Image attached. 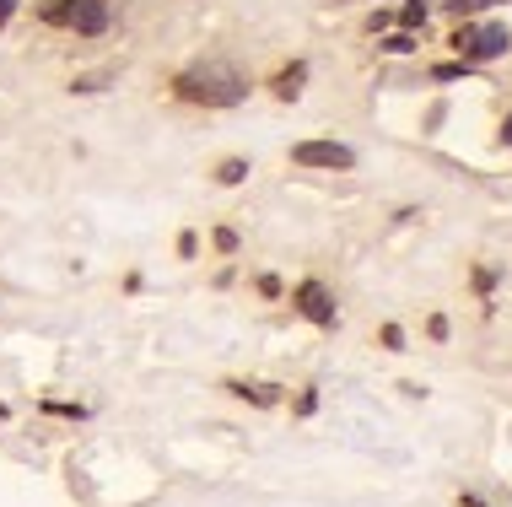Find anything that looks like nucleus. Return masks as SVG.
I'll return each instance as SVG.
<instances>
[{
	"label": "nucleus",
	"instance_id": "8",
	"mask_svg": "<svg viewBox=\"0 0 512 507\" xmlns=\"http://www.w3.org/2000/svg\"><path fill=\"white\" fill-rule=\"evenodd\" d=\"M71 11H76V0H49V6H44V22H71Z\"/></svg>",
	"mask_w": 512,
	"mask_h": 507
},
{
	"label": "nucleus",
	"instance_id": "9",
	"mask_svg": "<svg viewBox=\"0 0 512 507\" xmlns=\"http://www.w3.org/2000/svg\"><path fill=\"white\" fill-rule=\"evenodd\" d=\"M399 22H405V27H421V22H426V0H410V6L399 11Z\"/></svg>",
	"mask_w": 512,
	"mask_h": 507
},
{
	"label": "nucleus",
	"instance_id": "11",
	"mask_svg": "<svg viewBox=\"0 0 512 507\" xmlns=\"http://www.w3.org/2000/svg\"><path fill=\"white\" fill-rule=\"evenodd\" d=\"M216 249H221V254H232V249H238V232L221 227V232H216Z\"/></svg>",
	"mask_w": 512,
	"mask_h": 507
},
{
	"label": "nucleus",
	"instance_id": "12",
	"mask_svg": "<svg viewBox=\"0 0 512 507\" xmlns=\"http://www.w3.org/2000/svg\"><path fill=\"white\" fill-rule=\"evenodd\" d=\"M383 49H389V54H410V33H394V38H383Z\"/></svg>",
	"mask_w": 512,
	"mask_h": 507
},
{
	"label": "nucleus",
	"instance_id": "14",
	"mask_svg": "<svg viewBox=\"0 0 512 507\" xmlns=\"http://www.w3.org/2000/svg\"><path fill=\"white\" fill-rule=\"evenodd\" d=\"M502 141L512 146V114H507V125H502Z\"/></svg>",
	"mask_w": 512,
	"mask_h": 507
},
{
	"label": "nucleus",
	"instance_id": "3",
	"mask_svg": "<svg viewBox=\"0 0 512 507\" xmlns=\"http://www.w3.org/2000/svg\"><path fill=\"white\" fill-rule=\"evenodd\" d=\"M292 157L302 168H356V152L340 141H302V146H292Z\"/></svg>",
	"mask_w": 512,
	"mask_h": 507
},
{
	"label": "nucleus",
	"instance_id": "15",
	"mask_svg": "<svg viewBox=\"0 0 512 507\" xmlns=\"http://www.w3.org/2000/svg\"><path fill=\"white\" fill-rule=\"evenodd\" d=\"M464 507H486V502H475V497H464Z\"/></svg>",
	"mask_w": 512,
	"mask_h": 507
},
{
	"label": "nucleus",
	"instance_id": "6",
	"mask_svg": "<svg viewBox=\"0 0 512 507\" xmlns=\"http://www.w3.org/2000/svg\"><path fill=\"white\" fill-rule=\"evenodd\" d=\"M302 65H292V71H281V81H275V92H281V98H297V87H302Z\"/></svg>",
	"mask_w": 512,
	"mask_h": 507
},
{
	"label": "nucleus",
	"instance_id": "10",
	"mask_svg": "<svg viewBox=\"0 0 512 507\" xmlns=\"http://www.w3.org/2000/svg\"><path fill=\"white\" fill-rule=\"evenodd\" d=\"M383 346H389V351H405V330H399V324H383Z\"/></svg>",
	"mask_w": 512,
	"mask_h": 507
},
{
	"label": "nucleus",
	"instance_id": "4",
	"mask_svg": "<svg viewBox=\"0 0 512 507\" xmlns=\"http://www.w3.org/2000/svg\"><path fill=\"white\" fill-rule=\"evenodd\" d=\"M297 308L308 313L313 324H335V303H329V292H324L318 281H302V286H297Z\"/></svg>",
	"mask_w": 512,
	"mask_h": 507
},
{
	"label": "nucleus",
	"instance_id": "2",
	"mask_svg": "<svg viewBox=\"0 0 512 507\" xmlns=\"http://www.w3.org/2000/svg\"><path fill=\"white\" fill-rule=\"evenodd\" d=\"M507 44H512V38H507V22H464L459 27V33H453V49H459L464 54V65L469 60H496V54H507Z\"/></svg>",
	"mask_w": 512,
	"mask_h": 507
},
{
	"label": "nucleus",
	"instance_id": "7",
	"mask_svg": "<svg viewBox=\"0 0 512 507\" xmlns=\"http://www.w3.org/2000/svg\"><path fill=\"white\" fill-rule=\"evenodd\" d=\"M221 184H243V178H248V162H238V157H232V162H221Z\"/></svg>",
	"mask_w": 512,
	"mask_h": 507
},
{
	"label": "nucleus",
	"instance_id": "5",
	"mask_svg": "<svg viewBox=\"0 0 512 507\" xmlns=\"http://www.w3.org/2000/svg\"><path fill=\"white\" fill-rule=\"evenodd\" d=\"M71 27L76 33H103L108 27V0H76V11H71Z\"/></svg>",
	"mask_w": 512,
	"mask_h": 507
},
{
	"label": "nucleus",
	"instance_id": "1",
	"mask_svg": "<svg viewBox=\"0 0 512 507\" xmlns=\"http://www.w3.org/2000/svg\"><path fill=\"white\" fill-rule=\"evenodd\" d=\"M243 76L227 71V65H205V71H184L178 76V98L189 103H205V108H232L243 103Z\"/></svg>",
	"mask_w": 512,
	"mask_h": 507
},
{
	"label": "nucleus",
	"instance_id": "13",
	"mask_svg": "<svg viewBox=\"0 0 512 507\" xmlns=\"http://www.w3.org/2000/svg\"><path fill=\"white\" fill-rule=\"evenodd\" d=\"M11 11H17V0H0V27L11 22Z\"/></svg>",
	"mask_w": 512,
	"mask_h": 507
}]
</instances>
